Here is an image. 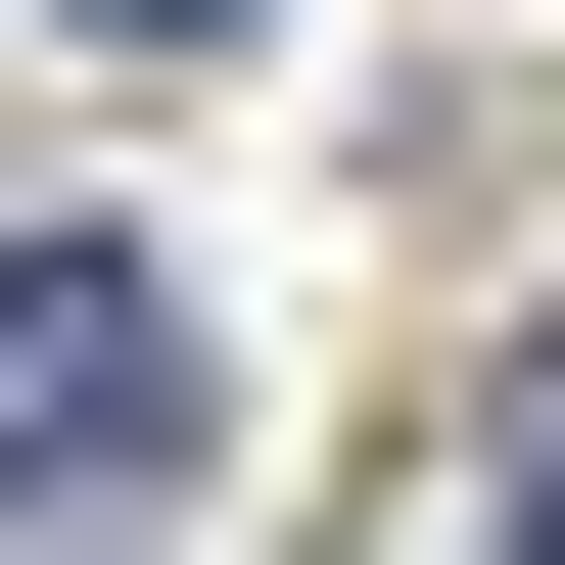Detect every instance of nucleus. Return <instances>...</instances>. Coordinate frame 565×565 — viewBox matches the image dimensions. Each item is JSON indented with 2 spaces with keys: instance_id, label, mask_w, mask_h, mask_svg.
<instances>
[{
  "instance_id": "3",
  "label": "nucleus",
  "mask_w": 565,
  "mask_h": 565,
  "mask_svg": "<svg viewBox=\"0 0 565 565\" xmlns=\"http://www.w3.org/2000/svg\"><path fill=\"white\" fill-rule=\"evenodd\" d=\"M519 565H565V471H519Z\"/></svg>"
},
{
  "instance_id": "2",
  "label": "nucleus",
  "mask_w": 565,
  "mask_h": 565,
  "mask_svg": "<svg viewBox=\"0 0 565 565\" xmlns=\"http://www.w3.org/2000/svg\"><path fill=\"white\" fill-rule=\"evenodd\" d=\"M47 47H282V0H47Z\"/></svg>"
},
{
  "instance_id": "1",
  "label": "nucleus",
  "mask_w": 565,
  "mask_h": 565,
  "mask_svg": "<svg viewBox=\"0 0 565 565\" xmlns=\"http://www.w3.org/2000/svg\"><path fill=\"white\" fill-rule=\"evenodd\" d=\"M189 424H236V330L95 236V189H0V565H95V519H189Z\"/></svg>"
}]
</instances>
